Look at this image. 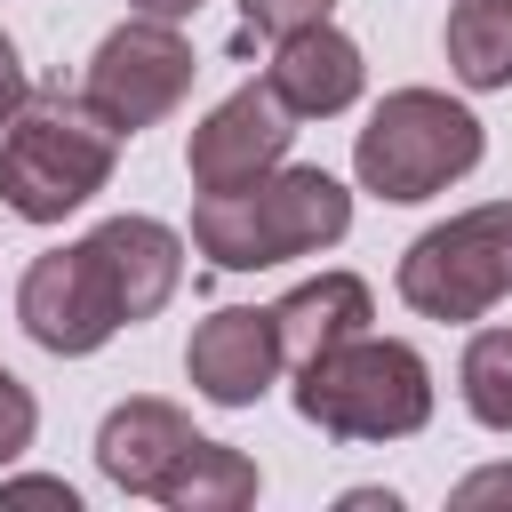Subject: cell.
<instances>
[{"instance_id": "1", "label": "cell", "mask_w": 512, "mask_h": 512, "mask_svg": "<svg viewBox=\"0 0 512 512\" xmlns=\"http://www.w3.org/2000/svg\"><path fill=\"white\" fill-rule=\"evenodd\" d=\"M352 232V192L328 168H272L240 192H200L192 208V248L216 272H272L296 256H320Z\"/></svg>"}, {"instance_id": "2", "label": "cell", "mask_w": 512, "mask_h": 512, "mask_svg": "<svg viewBox=\"0 0 512 512\" xmlns=\"http://www.w3.org/2000/svg\"><path fill=\"white\" fill-rule=\"evenodd\" d=\"M120 168V128L80 88H32L0 128V200L24 224H64Z\"/></svg>"}, {"instance_id": "3", "label": "cell", "mask_w": 512, "mask_h": 512, "mask_svg": "<svg viewBox=\"0 0 512 512\" xmlns=\"http://www.w3.org/2000/svg\"><path fill=\"white\" fill-rule=\"evenodd\" d=\"M296 416L328 440H408L432 424V368L400 336H352L296 368Z\"/></svg>"}, {"instance_id": "4", "label": "cell", "mask_w": 512, "mask_h": 512, "mask_svg": "<svg viewBox=\"0 0 512 512\" xmlns=\"http://www.w3.org/2000/svg\"><path fill=\"white\" fill-rule=\"evenodd\" d=\"M480 152H488V136H480V120L456 96H440V88H392L368 112V128L352 136V176H360V192L408 208V200H432L456 176H472Z\"/></svg>"}, {"instance_id": "5", "label": "cell", "mask_w": 512, "mask_h": 512, "mask_svg": "<svg viewBox=\"0 0 512 512\" xmlns=\"http://www.w3.org/2000/svg\"><path fill=\"white\" fill-rule=\"evenodd\" d=\"M512 296V200H480L400 256V304L424 320H488Z\"/></svg>"}, {"instance_id": "6", "label": "cell", "mask_w": 512, "mask_h": 512, "mask_svg": "<svg viewBox=\"0 0 512 512\" xmlns=\"http://www.w3.org/2000/svg\"><path fill=\"white\" fill-rule=\"evenodd\" d=\"M192 72H200V56H192V40H184L168 16H128V24H112V32L96 40L80 96H88L120 136H136V128L168 120V112L192 96Z\"/></svg>"}, {"instance_id": "7", "label": "cell", "mask_w": 512, "mask_h": 512, "mask_svg": "<svg viewBox=\"0 0 512 512\" xmlns=\"http://www.w3.org/2000/svg\"><path fill=\"white\" fill-rule=\"evenodd\" d=\"M16 320H24V336H32L40 352H56V360H88V352H104V344L128 328V312H120V296H112V272H104V256H96L88 240L48 248V256L24 264V280H16Z\"/></svg>"}, {"instance_id": "8", "label": "cell", "mask_w": 512, "mask_h": 512, "mask_svg": "<svg viewBox=\"0 0 512 512\" xmlns=\"http://www.w3.org/2000/svg\"><path fill=\"white\" fill-rule=\"evenodd\" d=\"M288 144H296V112H288L264 80H248V88H232V96L192 128V144H184L192 192H240V184L272 176V168L288 160Z\"/></svg>"}, {"instance_id": "9", "label": "cell", "mask_w": 512, "mask_h": 512, "mask_svg": "<svg viewBox=\"0 0 512 512\" xmlns=\"http://www.w3.org/2000/svg\"><path fill=\"white\" fill-rule=\"evenodd\" d=\"M280 368H288V360H280V336H272V304H224V312H208V320L192 328V344H184V376H192V392L216 400V408H256Z\"/></svg>"}, {"instance_id": "10", "label": "cell", "mask_w": 512, "mask_h": 512, "mask_svg": "<svg viewBox=\"0 0 512 512\" xmlns=\"http://www.w3.org/2000/svg\"><path fill=\"white\" fill-rule=\"evenodd\" d=\"M264 88H272L296 120H336V112H352V104H360V88H368L360 40H344L336 24H304V32L272 40Z\"/></svg>"}, {"instance_id": "11", "label": "cell", "mask_w": 512, "mask_h": 512, "mask_svg": "<svg viewBox=\"0 0 512 512\" xmlns=\"http://www.w3.org/2000/svg\"><path fill=\"white\" fill-rule=\"evenodd\" d=\"M88 248L104 256V272H112V296H120L128 328H136V320H152V312L176 296V280H184V240H176L160 216H104V224L88 232Z\"/></svg>"}, {"instance_id": "12", "label": "cell", "mask_w": 512, "mask_h": 512, "mask_svg": "<svg viewBox=\"0 0 512 512\" xmlns=\"http://www.w3.org/2000/svg\"><path fill=\"white\" fill-rule=\"evenodd\" d=\"M192 440H200V432L184 424L176 400H120V408L104 416V432H96V464H104L112 488L160 496V480L176 472V456H184Z\"/></svg>"}, {"instance_id": "13", "label": "cell", "mask_w": 512, "mask_h": 512, "mask_svg": "<svg viewBox=\"0 0 512 512\" xmlns=\"http://www.w3.org/2000/svg\"><path fill=\"white\" fill-rule=\"evenodd\" d=\"M368 320H376V296H368L360 272H320V280H304V288H288V296L272 304V336H280V360H288V368L352 344Z\"/></svg>"}, {"instance_id": "14", "label": "cell", "mask_w": 512, "mask_h": 512, "mask_svg": "<svg viewBox=\"0 0 512 512\" xmlns=\"http://www.w3.org/2000/svg\"><path fill=\"white\" fill-rule=\"evenodd\" d=\"M152 504H168V512H240V504H256V464L224 440H192Z\"/></svg>"}, {"instance_id": "15", "label": "cell", "mask_w": 512, "mask_h": 512, "mask_svg": "<svg viewBox=\"0 0 512 512\" xmlns=\"http://www.w3.org/2000/svg\"><path fill=\"white\" fill-rule=\"evenodd\" d=\"M448 72L464 88H512V0H456L448 8Z\"/></svg>"}, {"instance_id": "16", "label": "cell", "mask_w": 512, "mask_h": 512, "mask_svg": "<svg viewBox=\"0 0 512 512\" xmlns=\"http://www.w3.org/2000/svg\"><path fill=\"white\" fill-rule=\"evenodd\" d=\"M456 384H464V408H472V424H488V432H512V328H480V336L464 344V368H456Z\"/></svg>"}, {"instance_id": "17", "label": "cell", "mask_w": 512, "mask_h": 512, "mask_svg": "<svg viewBox=\"0 0 512 512\" xmlns=\"http://www.w3.org/2000/svg\"><path fill=\"white\" fill-rule=\"evenodd\" d=\"M328 8H336V0H240V40H232V48H248V40H288V32H304V24H328Z\"/></svg>"}, {"instance_id": "18", "label": "cell", "mask_w": 512, "mask_h": 512, "mask_svg": "<svg viewBox=\"0 0 512 512\" xmlns=\"http://www.w3.org/2000/svg\"><path fill=\"white\" fill-rule=\"evenodd\" d=\"M32 432H40V400L0 368V464H16V456L32 448Z\"/></svg>"}, {"instance_id": "19", "label": "cell", "mask_w": 512, "mask_h": 512, "mask_svg": "<svg viewBox=\"0 0 512 512\" xmlns=\"http://www.w3.org/2000/svg\"><path fill=\"white\" fill-rule=\"evenodd\" d=\"M16 504H56V512H80V496L64 488V480H0V512H16Z\"/></svg>"}, {"instance_id": "20", "label": "cell", "mask_w": 512, "mask_h": 512, "mask_svg": "<svg viewBox=\"0 0 512 512\" xmlns=\"http://www.w3.org/2000/svg\"><path fill=\"white\" fill-rule=\"evenodd\" d=\"M456 512H480V504H512V464H488V472H472V480H456V496H448Z\"/></svg>"}, {"instance_id": "21", "label": "cell", "mask_w": 512, "mask_h": 512, "mask_svg": "<svg viewBox=\"0 0 512 512\" xmlns=\"http://www.w3.org/2000/svg\"><path fill=\"white\" fill-rule=\"evenodd\" d=\"M24 96H32V80H24V64H16V40L0 32V128L16 120V104H24Z\"/></svg>"}, {"instance_id": "22", "label": "cell", "mask_w": 512, "mask_h": 512, "mask_svg": "<svg viewBox=\"0 0 512 512\" xmlns=\"http://www.w3.org/2000/svg\"><path fill=\"white\" fill-rule=\"evenodd\" d=\"M128 8H136V16H168V24H184L200 0H128Z\"/></svg>"}, {"instance_id": "23", "label": "cell", "mask_w": 512, "mask_h": 512, "mask_svg": "<svg viewBox=\"0 0 512 512\" xmlns=\"http://www.w3.org/2000/svg\"><path fill=\"white\" fill-rule=\"evenodd\" d=\"M344 512H392V488H352Z\"/></svg>"}]
</instances>
